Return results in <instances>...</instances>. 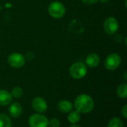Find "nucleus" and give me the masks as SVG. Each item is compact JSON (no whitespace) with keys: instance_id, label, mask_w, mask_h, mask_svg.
<instances>
[{"instance_id":"4468645a","label":"nucleus","mask_w":127,"mask_h":127,"mask_svg":"<svg viewBox=\"0 0 127 127\" xmlns=\"http://www.w3.org/2000/svg\"><path fill=\"white\" fill-rule=\"evenodd\" d=\"M0 127H12L10 118L4 114H0Z\"/></svg>"},{"instance_id":"1a4fd4ad","label":"nucleus","mask_w":127,"mask_h":127,"mask_svg":"<svg viewBox=\"0 0 127 127\" xmlns=\"http://www.w3.org/2000/svg\"><path fill=\"white\" fill-rule=\"evenodd\" d=\"M22 105L18 102L13 103L9 107V113L10 116L13 118H16L19 117L22 114Z\"/></svg>"},{"instance_id":"6ab92c4d","label":"nucleus","mask_w":127,"mask_h":127,"mask_svg":"<svg viewBox=\"0 0 127 127\" xmlns=\"http://www.w3.org/2000/svg\"><path fill=\"white\" fill-rule=\"evenodd\" d=\"M121 113L124 118H127V105H124L121 109Z\"/></svg>"},{"instance_id":"7ed1b4c3","label":"nucleus","mask_w":127,"mask_h":127,"mask_svg":"<svg viewBox=\"0 0 127 127\" xmlns=\"http://www.w3.org/2000/svg\"><path fill=\"white\" fill-rule=\"evenodd\" d=\"M48 13L54 18L60 19L65 15V8L63 4L59 1H53L51 2L48 8Z\"/></svg>"},{"instance_id":"2eb2a0df","label":"nucleus","mask_w":127,"mask_h":127,"mask_svg":"<svg viewBox=\"0 0 127 127\" xmlns=\"http://www.w3.org/2000/svg\"><path fill=\"white\" fill-rule=\"evenodd\" d=\"M118 95L120 98L125 99L127 97V85L126 83H123L120 85L117 90Z\"/></svg>"},{"instance_id":"6e6552de","label":"nucleus","mask_w":127,"mask_h":127,"mask_svg":"<svg viewBox=\"0 0 127 127\" xmlns=\"http://www.w3.org/2000/svg\"><path fill=\"white\" fill-rule=\"evenodd\" d=\"M31 106L33 110L38 113H44L48 109V104L45 100L39 97H35L32 100Z\"/></svg>"},{"instance_id":"9d476101","label":"nucleus","mask_w":127,"mask_h":127,"mask_svg":"<svg viewBox=\"0 0 127 127\" xmlns=\"http://www.w3.org/2000/svg\"><path fill=\"white\" fill-rule=\"evenodd\" d=\"M100 58L99 55L96 53H91L86 58V64L90 67H97L100 64Z\"/></svg>"},{"instance_id":"412c9836","label":"nucleus","mask_w":127,"mask_h":127,"mask_svg":"<svg viewBox=\"0 0 127 127\" xmlns=\"http://www.w3.org/2000/svg\"><path fill=\"white\" fill-rule=\"evenodd\" d=\"M69 127H80L79 125H77V124H72L71 126H70Z\"/></svg>"},{"instance_id":"f257e3e1","label":"nucleus","mask_w":127,"mask_h":127,"mask_svg":"<svg viewBox=\"0 0 127 127\" xmlns=\"http://www.w3.org/2000/svg\"><path fill=\"white\" fill-rule=\"evenodd\" d=\"M95 106L93 99L87 94L79 95L74 101V108L77 112L83 114L90 113Z\"/></svg>"},{"instance_id":"20e7f679","label":"nucleus","mask_w":127,"mask_h":127,"mask_svg":"<svg viewBox=\"0 0 127 127\" xmlns=\"http://www.w3.org/2000/svg\"><path fill=\"white\" fill-rule=\"evenodd\" d=\"M28 124L30 127H48V120L44 115L33 114L30 116L28 119Z\"/></svg>"},{"instance_id":"dca6fc26","label":"nucleus","mask_w":127,"mask_h":127,"mask_svg":"<svg viewBox=\"0 0 127 127\" xmlns=\"http://www.w3.org/2000/svg\"><path fill=\"white\" fill-rule=\"evenodd\" d=\"M107 127H124V124L119 118H113L109 122Z\"/></svg>"},{"instance_id":"a211bd4d","label":"nucleus","mask_w":127,"mask_h":127,"mask_svg":"<svg viewBox=\"0 0 127 127\" xmlns=\"http://www.w3.org/2000/svg\"><path fill=\"white\" fill-rule=\"evenodd\" d=\"M48 126L49 127H60V121L57 118H51L48 121Z\"/></svg>"},{"instance_id":"ddd939ff","label":"nucleus","mask_w":127,"mask_h":127,"mask_svg":"<svg viewBox=\"0 0 127 127\" xmlns=\"http://www.w3.org/2000/svg\"><path fill=\"white\" fill-rule=\"evenodd\" d=\"M68 120L72 124H77L80 120V115L77 111H71L69 112V115L68 116Z\"/></svg>"},{"instance_id":"f3484780","label":"nucleus","mask_w":127,"mask_h":127,"mask_svg":"<svg viewBox=\"0 0 127 127\" xmlns=\"http://www.w3.org/2000/svg\"><path fill=\"white\" fill-rule=\"evenodd\" d=\"M12 97L14 98H20L22 97L23 95V90L19 88V87H15L11 90V93H10Z\"/></svg>"},{"instance_id":"0eeeda50","label":"nucleus","mask_w":127,"mask_h":127,"mask_svg":"<svg viewBox=\"0 0 127 127\" xmlns=\"http://www.w3.org/2000/svg\"><path fill=\"white\" fill-rule=\"evenodd\" d=\"M103 27L106 34H113L118 29V22L115 17H109L105 20Z\"/></svg>"},{"instance_id":"aec40b11","label":"nucleus","mask_w":127,"mask_h":127,"mask_svg":"<svg viewBox=\"0 0 127 127\" xmlns=\"http://www.w3.org/2000/svg\"><path fill=\"white\" fill-rule=\"evenodd\" d=\"M82 1L83 3H85L86 4H92L97 2L99 0H82Z\"/></svg>"},{"instance_id":"423d86ee","label":"nucleus","mask_w":127,"mask_h":127,"mask_svg":"<svg viewBox=\"0 0 127 127\" xmlns=\"http://www.w3.org/2000/svg\"><path fill=\"white\" fill-rule=\"evenodd\" d=\"M8 64L14 68H20L25 63V57L19 53H12L7 58Z\"/></svg>"},{"instance_id":"f03ea898","label":"nucleus","mask_w":127,"mask_h":127,"mask_svg":"<svg viewBox=\"0 0 127 127\" xmlns=\"http://www.w3.org/2000/svg\"><path fill=\"white\" fill-rule=\"evenodd\" d=\"M69 73L71 76L75 79H80L83 78L87 73V67L84 63L77 62L73 64L70 69Z\"/></svg>"},{"instance_id":"39448f33","label":"nucleus","mask_w":127,"mask_h":127,"mask_svg":"<svg viewBox=\"0 0 127 127\" xmlns=\"http://www.w3.org/2000/svg\"><path fill=\"white\" fill-rule=\"evenodd\" d=\"M121 58L117 53L110 54L105 60V67L109 70H116L121 64Z\"/></svg>"},{"instance_id":"f8f14e48","label":"nucleus","mask_w":127,"mask_h":127,"mask_svg":"<svg viewBox=\"0 0 127 127\" xmlns=\"http://www.w3.org/2000/svg\"><path fill=\"white\" fill-rule=\"evenodd\" d=\"M12 96L10 93L5 90H0V106H7L12 102Z\"/></svg>"},{"instance_id":"4be33fe9","label":"nucleus","mask_w":127,"mask_h":127,"mask_svg":"<svg viewBox=\"0 0 127 127\" xmlns=\"http://www.w3.org/2000/svg\"><path fill=\"white\" fill-rule=\"evenodd\" d=\"M101 1H107L108 0H101Z\"/></svg>"},{"instance_id":"9b49d317","label":"nucleus","mask_w":127,"mask_h":127,"mask_svg":"<svg viewBox=\"0 0 127 127\" xmlns=\"http://www.w3.org/2000/svg\"><path fill=\"white\" fill-rule=\"evenodd\" d=\"M57 109L63 113H69L73 109V104L68 100H60L57 104Z\"/></svg>"}]
</instances>
